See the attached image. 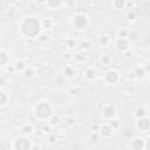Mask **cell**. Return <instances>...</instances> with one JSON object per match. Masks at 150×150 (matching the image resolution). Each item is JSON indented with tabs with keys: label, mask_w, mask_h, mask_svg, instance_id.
I'll return each mask as SVG.
<instances>
[{
	"label": "cell",
	"mask_w": 150,
	"mask_h": 150,
	"mask_svg": "<svg viewBox=\"0 0 150 150\" xmlns=\"http://www.w3.org/2000/svg\"><path fill=\"white\" fill-rule=\"evenodd\" d=\"M34 19H35V18H26V20L23 21V23H25L26 26H29V30L26 33L27 36H35V35L39 34V32H40L39 29H34V28H32V27H33L32 23H33Z\"/></svg>",
	"instance_id": "1"
},
{
	"label": "cell",
	"mask_w": 150,
	"mask_h": 150,
	"mask_svg": "<svg viewBox=\"0 0 150 150\" xmlns=\"http://www.w3.org/2000/svg\"><path fill=\"white\" fill-rule=\"evenodd\" d=\"M75 20H74V26L77 28V26H79V23H81L80 25V29H83L84 28V26L87 25V22H88V18L86 16V15H76V18H74Z\"/></svg>",
	"instance_id": "2"
}]
</instances>
